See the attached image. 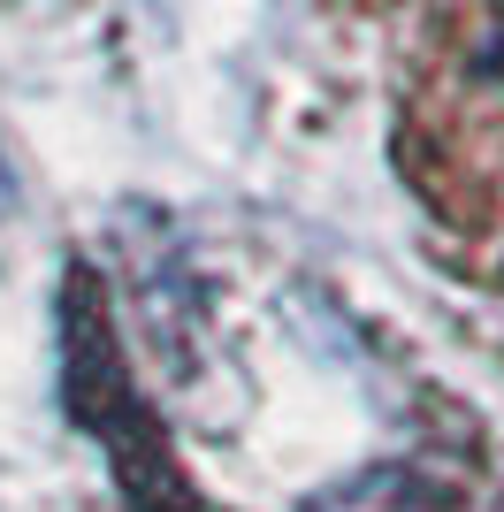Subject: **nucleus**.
<instances>
[{
    "label": "nucleus",
    "mask_w": 504,
    "mask_h": 512,
    "mask_svg": "<svg viewBox=\"0 0 504 512\" xmlns=\"http://www.w3.org/2000/svg\"><path fill=\"white\" fill-rule=\"evenodd\" d=\"M62 344H69V413L100 436V451L123 474V490L130 497H168V512H184L191 490H184V474H176V459H168L153 413L130 390L123 344L107 329L100 283L84 276V268H69V283H62Z\"/></svg>",
    "instance_id": "f257e3e1"
},
{
    "label": "nucleus",
    "mask_w": 504,
    "mask_h": 512,
    "mask_svg": "<svg viewBox=\"0 0 504 512\" xmlns=\"http://www.w3.org/2000/svg\"><path fill=\"white\" fill-rule=\"evenodd\" d=\"M451 505H459V474L436 451H398V459H375V467L329 482L306 512H451Z\"/></svg>",
    "instance_id": "f03ea898"
},
{
    "label": "nucleus",
    "mask_w": 504,
    "mask_h": 512,
    "mask_svg": "<svg viewBox=\"0 0 504 512\" xmlns=\"http://www.w3.org/2000/svg\"><path fill=\"white\" fill-rule=\"evenodd\" d=\"M466 77L504 107V0H482L474 16V39H466Z\"/></svg>",
    "instance_id": "7ed1b4c3"
},
{
    "label": "nucleus",
    "mask_w": 504,
    "mask_h": 512,
    "mask_svg": "<svg viewBox=\"0 0 504 512\" xmlns=\"http://www.w3.org/2000/svg\"><path fill=\"white\" fill-rule=\"evenodd\" d=\"M8 207H16V184H8V169H0V222H8Z\"/></svg>",
    "instance_id": "20e7f679"
}]
</instances>
